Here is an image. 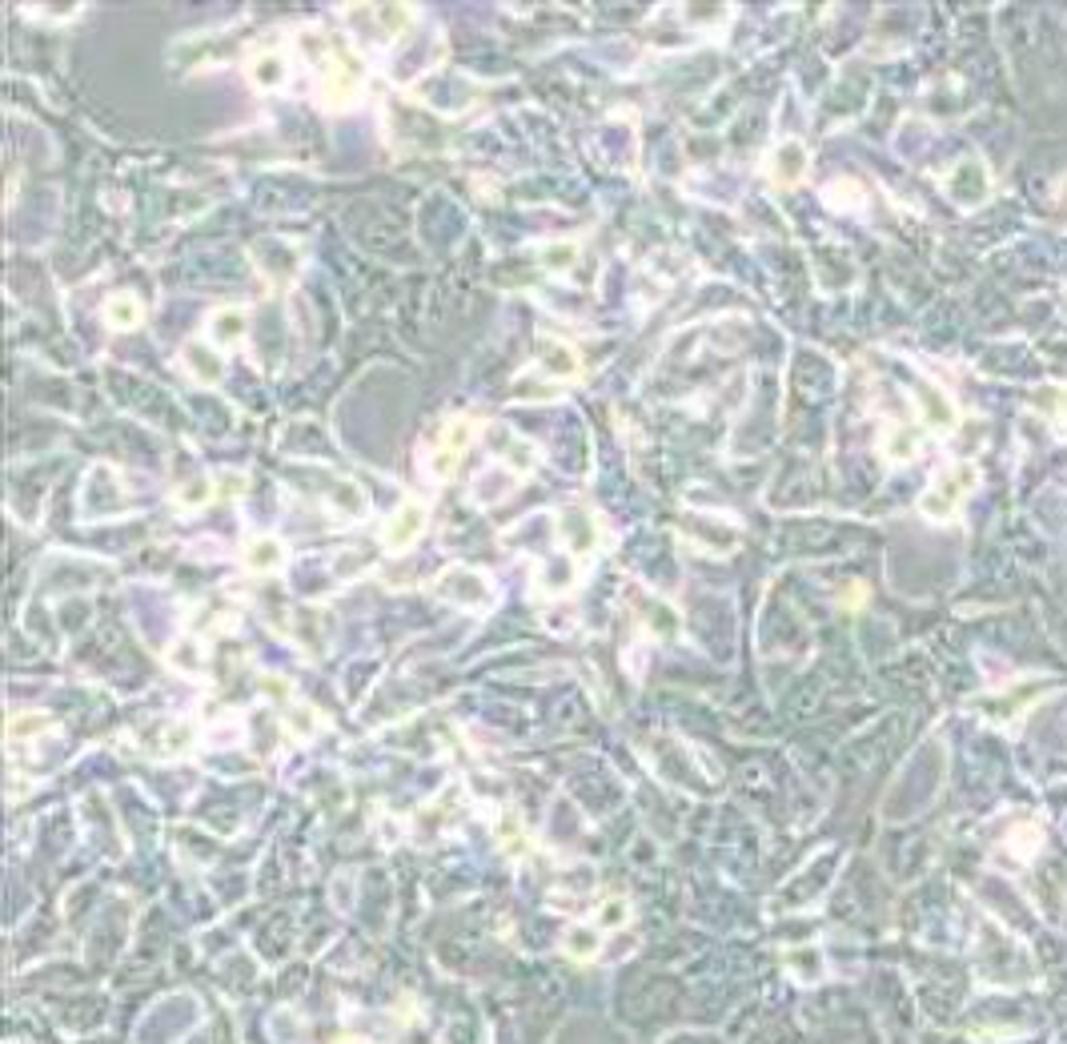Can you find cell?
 Wrapping results in <instances>:
<instances>
[{"mask_svg":"<svg viewBox=\"0 0 1067 1044\" xmlns=\"http://www.w3.org/2000/svg\"><path fill=\"white\" fill-rule=\"evenodd\" d=\"M538 362L551 379H574V374H578V354H574L566 342H554V338H542Z\"/></svg>","mask_w":1067,"mask_h":1044,"instance_id":"cell-9","label":"cell"},{"mask_svg":"<svg viewBox=\"0 0 1067 1044\" xmlns=\"http://www.w3.org/2000/svg\"><path fill=\"white\" fill-rule=\"evenodd\" d=\"M309 61L318 65V85H321V109L342 113L350 109L353 100L362 97L365 85V68L362 61L342 45H326L318 41V49L309 53Z\"/></svg>","mask_w":1067,"mask_h":1044,"instance_id":"cell-1","label":"cell"},{"mask_svg":"<svg viewBox=\"0 0 1067 1044\" xmlns=\"http://www.w3.org/2000/svg\"><path fill=\"white\" fill-rule=\"evenodd\" d=\"M286 56L281 53H257L254 61H249V81H254L257 89H277V85H286Z\"/></svg>","mask_w":1067,"mask_h":1044,"instance_id":"cell-10","label":"cell"},{"mask_svg":"<svg viewBox=\"0 0 1067 1044\" xmlns=\"http://www.w3.org/2000/svg\"><path fill=\"white\" fill-rule=\"evenodd\" d=\"M473 434H478V423H473L470 414H450L438 426V434L429 438L426 455H422V467H426L429 482H446L458 470V462H462L466 450L473 446Z\"/></svg>","mask_w":1067,"mask_h":1044,"instance_id":"cell-2","label":"cell"},{"mask_svg":"<svg viewBox=\"0 0 1067 1044\" xmlns=\"http://www.w3.org/2000/svg\"><path fill=\"white\" fill-rule=\"evenodd\" d=\"M558 519H562V534H566V546H570L574 555H590V551H598V543H602L598 534H602V531H598V522L590 519V514H586V511H562Z\"/></svg>","mask_w":1067,"mask_h":1044,"instance_id":"cell-7","label":"cell"},{"mask_svg":"<svg viewBox=\"0 0 1067 1044\" xmlns=\"http://www.w3.org/2000/svg\"><path fill=\"white\" fill-rule=\"evenodd\" d=\"M438 590L446 595V599L462 603V607H490V599H494V587H490V578L478 575V571H450V575L438 578Z\"/></svg>","mask_w":1067,"mask_h":1044,"instance_id":"cell-5","label":"cell"},{"mask_svg":"<svg viewBox=\"0 0 1067 1044\" xmlns=\"http://www.w3.org/2000/svg\"><path fill=\"white\" fill-rule=\"evenodd\" d=\"M286 563V543L281 539H274V534H257V539H249L245 543V567L249 571H277Z\"/></svg>","mask_w":1067,"mask_h":1044,"instance_id":"cell-8","label":"cell"},{"mask_svg":"<svg viewBox=\"0 0 1067 1044\" xmlns=\"http://www.w3.org/2000/svg\"><path fill=\"white\" fill-rule=\"evenodd\" d=\"M105 322H109L113 330H132V326L141 322V301L132 298V294H117V298H109V306H105Z\"/></svg>","mask_w":1067,"mask_h":1044,"instance_id":"cell-11","label":"cell"},{"mask_svg":"<svg viewBox=\"0 0 1067 1044\" xmlns=\"http://www.w3.org/2000/svg\"><path fill=\"white\" fill-rule=\"evenodd\" d=\"M213 494V478H193L181 494H177V507H189V511H198V507H205Z\"/></svg>","mask_w":1067,"mask_h":1044,"instance_id":"cell-16","label":"cell"},{"mask_svg":"<svg viewBox=\"0 0 1067 1044\" xmlns=\"http://www.w3.org/2000/svg\"><path fill=\"white\" fill-rule=\"evenodd\" d=\"M210 330H213V338H217V345H233V342H242V333H245V313H237V310H221L217 318L210 322Z\"/></svg>","mask_w":1067,"mask_h":1044,"instance_id":"cell-12","label":"cell"},{"mask_svg":"<svg viewBox=\"0 0 1067 1044\" xmlns=\"http://www.w3.org/2000/svg\"><path fill=\"white\" fill-rule=\"evenodd\" d=\"M429 522V507L426 502H402L394 514H390V522L382 526V551L385 555H402V551H409V546L418 543V534L426 531Z\"/></svg>","mask_w":1067,"mask_h":1044,"instance_id":"cell-4","label":"cell"},{"mask_svg":"<svg viewBox=\"0 0 1067 1044\" xmlns=\"http://www.w3.org/2000/svg\"><path fill=\"white\" fill-rule=\"evenodd\" d=\"M185 362H193V370H198V379L201 382H217V374H221V358L217 354H210V345H193L185 354Z\"/></svg>","mask_w":1067,"mask_h":1044,"instance_id":"cell-14","label":"cell"},{"mask_svg":"<svg viewBox=\"0 0 1067 1044\" xmlns=\"http://www.w3.org/2000/svg\"><path fill=\"white\" fill-rule=\"evenodd\" d=\"M498 438H502V443H498V450H502L506 458H514L518 470L534 467V458H538V455H534V446H526L522 438H514V434H502V430H498Z\"/></svg>","mask_w":1067,"mask_h":1044,"instance_id":"cell-13","label":"cell"},{"mask_svg":"<svg viewBox=\"0 0 1067 1044\" xmlns=\"http://www.w3.org/2000/svg\"><path fill=\"white\" fill-rule=\"evenodd\" d=\"M574 257H578V245L574 242H554V245H546L542 249V266L546 269H566V266H574Z\"/></svg>","mask_w":1067,"mask_h":1044,"instance_id":"cell-15","label":"cell"},{"mask_svg":"<svg viewBox=\"0 0 1067 1044\" xmlns=\"http://www.w3.org/2000/svg\"><path fill=\"white\" fill-rule=\"evenodd\" d=\"M807 166H811V157H807L803 141H782L770 153V178H775V185H799L807 178Z\"/></svg>","mask_w":1067,"mask_h":1044,"instance_id":"cell-6","label":"cell"},{"mask_svg":"<svg viewBox=\"0 0 1067 1044\" xmlns=\"http://www.w3.org/2000/svg\"><path fill=\"white\" fill-rule=\"evenodd\" d=\"M975 487V467L971 462H959V467H947L943 475L931 482V490L924 494V502H919V511L927 514L931 522H947L956 519L959 507H963V499H968V490Z\"/></svg>","mask_w":1067,"mask_h":1044,"instance_id":"cell-3","label":"cell"}]
</instances>
